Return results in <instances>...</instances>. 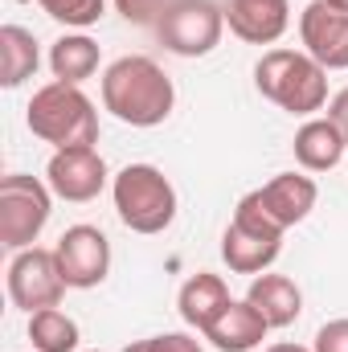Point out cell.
Returning <instances> with one entry per match:
<instances>
[{
    "label": "cell",
    "instance_id": "1",
    "mask_svg": "<svg viewBox=\"0 0 348 352\" xmlns=\"http://www.w3.org/2000/svg\"><path fill=\"white\" fill-rule=\"evenodd\" d=\"M176 87L173 78L144 54H127L102 74V107L131 127H160L173 115Z\"/></svg>",
    "mask_w": 348,
    "mask_h": 352
},
{
    "label": "cell",
    "instance_id": "2",
    "mask_svg": "<svg viewBox=\"0 0 348 352\" xmlns=\"http://www.w3.org/2000/svg\"><path fill=\"white\" fill-rule=\"evenodd\" d=\"M254 87L262 98L291 115H316L328 102V70L299 50H266L254 66Z\"/></svg>",
    "mask_w": 348,
    "mask_h": 352
},
{
    "label": "cell",
    "instance_id": "3",
    "mask_svg": "<svg viewBox=\"0 0 348 352\" xmlns=\"http://www.w3.org/2000/svg\"><path fill=\"white\" fill-rule=\"evenodd\" d=\"M25 123L37 140L54 144L58 152L62 148H94L98 144V111L90 102L83 87H70V82H50L29 98V111H25Z\"/></svg>",
    "mask_w": 348,
    "mask_h": 352
},
{
    "label": "cell",
    "instance_id": "4",
    "mask_svg": "<svg viewBox=\"0 0 348 352\" xmlns=\"http://www.w3.org/2000/svg\"><path fill=\"white\" fill-rule=\"evenodd\" d=\"M111 197L131 234H164L176 221V188L156 164H127L111 180Z\"/></svg>",
    "mask_w": 348,
    "mask_h": 352
},
{
    "label": "cell",
    "instance_id": "5",
    "mask_svg": "<svg viewBox=\"0 0 348 352\" xmlns=\"http://www.w3.org/2000/svg\"><path fill=\"white\" fill-rule=\"evenodd\" d=\"M54 213V188L37 176H0V242L8 250H29Z\"/></svg>",
    "mask_w": 348,
    "mask_h": 352
},
{
    "label": "cell",
    "instance_id": "6",
    "mask_svg": "<svg viewBox=\"0 0 348 352\" xmlns=\"http://www.w3.org/2000/svg\"><path fill=\"white\" fill-rule=\"evenodd\" d=\"M283 250V230L254 205V197L246 192L234 209L230 230L221 234V258L234 274H262L266 266L279 258Z\"/></svg>",
    "mask_w": 348,
    "mask_h": 352
},
{
    "label": "cell",
    "instance_id": "7",
    "mask_svg": "<svg viewBox=\"0 0 348 352\" xmlns=\"http://www.w3.org/2000/svg\"><path fill=\"white\" fill-rule=\"evenodd\" d=\"M226 29V12L213 0H173L160 21H156V37L160 45L176 58H205L217 50Z\"/></svg>",
    "mask_w": 348,
    "mask_h": 352
},
{
    "label": "cell",
    "instance_id": "8",
    "mask_svg": "<svg viewBox=\"0 0 348 352\" xmlns=\"http://www.w3.org/2000/svg\"><path fill=\"white\" fill-rule=\"evenodd\" d=\"M62 295H66V278L58 270L54 250L29 246V250L12 254V263H8V299H12V307L33 316V311L58 307Z\"/></svg>",
    "mask_w": 348,
    "mask_h": 352
},
{
    "label": "cell",
    "instance_id": "9",
    "mask_svg": "<svg viewBox=\"0 0 348 352\" xmlns=\"http://www.w3.org/2000/svg\"><path fill=\"white\" fill-rule=\"evenodd\" d=\"M54 258H58V270L66 278V287L74 291H90L107 278L111 270V242L98 226H70L58 246H54Z\"/></svg>",
    "mask_w": 348,
    "mask_h": 352
},
{
    "label": "cell",
    "instance_id": "10",
    "mask_svg": "<svg viewBox=\"0 0 348 352\" xmlns=\"http://www.w3.org/2000/svg\"><path fill=\"white\" fill-rule=\"evenodd\" d=\"M45 184L62 201H74V205L94 201L107 188V160L94 148H62L45 164Z\"/></svg>",
    "mask_w": 348,
    "mask_h": 352
},
{
    "label": "cell",
    "instance_id": "11",
    "mask_svg": "<svg viewBox=\"0 0 348 352\" xmlns=\"http://www.w3.org/2000/svg\"><path fill=\"white\" fill-rule=\"evenodd\" d=\"M299 37L303 54H312L324 70H348V12L312 0L299 12Z\"/></svg>",
    "mask_w": 348,
    "mask_h": 352
},
{
    "label": "cell",
    "instance_id": "12",
    "mask_svg": "<svg viewBox=\"0 0 348 352\" xmlns=\"http://www.w3.org/2000/svg\"><path fill=\"white\" fill-rule=\"evenodd\" d=\"M250 197H254V205H259L262 213L287 234L291 226H299V221L316 209L320 188H316L312 176H303V173H279L274 180H266L262 188H254Z\"/></svg>",
    "mask_w": 348,
    "mask_h": 352
},
{
    "label": "cell",
    "instance_id": "13",
    "mask_svg": "<svg viewBox=\"0 0 348 352\" xmlns=\"http://www.w3.org/2000/svg\"><path fill=\"white\" fill-rule=\"evenodd\" d=\"M226 25L246 45H274L291 25V0H226Z\"/></svg>",
    "mask_w": 348,
    "mask_h": 352
},
{
    "label": "cell",
    "instance_id": "14",
    "mask_svg": "<svg viewBox=\"0 0 348 352\" xmlns=\"http://www.w3.org/2000/svg\"><path fill=\"white\" fill-rule=\"evenodd\" d=\"M270 324L262 320V311L250 303V299H234L201 336L213 344L217 352H254L266 340Z\"/></svg>",
    "mask_w": 348,
    "mask_h": 352
},
{
    "label": "cell",
    "instance_id": "15",
    "mask_svg": "<svg viewBox=\"0 0 348 352\" xmlns=\"http://www.w3.org/2000/svg\"><path fill=\"white\" fill-rule=\"evenodd\" d=\"M295 160L307 168V173H332L340 160L348 156V135L332 123V119H307L299 131H295Z\"/></svg>",
    "mask_w": 348,
    "mask_h": 352
},
{
    "label": "cell",
    "instance_id": "16",
    "mask_svg": "<svg viewBox=\"0 0 348 352\" xmlns=\"http://www.w3.org/2000/svg\"><path fill=\"white\" fill-rule=\"evenodd\" d=\"M230 287L221 274H209V270H197L193 278H184L180 295H176V307H180V320L197 332H205L226 307H230Z\"/></svg>",
    "mask_w": 348,
    "mask_h": 352
},
{
    "label": "cell",
    "instance_id": "17",
    "mask_svg": "<svg viewBox=\"0 0 348 352\" xmlns=\"http://www.w3.org/2000/svg\"><path fill=\"white\" fill-rule=\"evenodd\" d=\"M246 299L262 311V320L270 328H291L303 311V291L295 287V278L287 274H254Z\"/></svg>",
    "mask_w": 348,
    "mask_h": 352
},
{
    "label": "cell",
    "instance_id": "18",
    "mask_svg": "<svg viewBox=\"0 0 348 352\" xmlns=\"http://www.w3.org/2000/svg\"><path fill=\"white\" fill-rule=\"evenodd\" d=\"M37 66H41L37 37L21 25H4L0 29V87L17 90L37 74Z\"/></svg>",
    "mask_w": 348,
    "mask_h": 352
},
{
    "label": "cell",
    "instance_id": "19",
    "mask_svg": "<svg viewBox=\"0 0 348 352\" xmlns=\"http://www.w3.org/2000/svg\"><path fill=\"white\" fill-rule=\"evenodd\" d=\"M98 41H90L87 33H66L50 45V70L58 82H70V87H83L87 78H94L98 70Z\"/></svg>",
    "mask_w": 348,
    "mask_h": 352
},
{
    "label": "cell",
    "instance_id": "20",
    "mask_svg": "<svg viewBox=\"0 0 348 352\" xmlns=\"http://www.w3.org/2000/svg\"><path fill=\"white\" fill-rule=\"evenodd\" d=\"M29 340H33V352H74L78 349V324L66 311L45 307V311L29 316Z\"/></svg>",
    "mask_w": 348,
    "mask_h": 352
},
{
    "label": "cell",
    "instance_id": "21",
    "mask_svg": "<svg viewBox=\"0 0 348 352\" xmlns=\"http://www.w3.org/2000/svg\"><path fill=\"white\" fill-rule=\"evenodd\" d=\"M54 21L70 25V29H87V25H98V16L107 12V0H37Z\"/></svg>",
    "mask_w": 348,
    "mask_h": 352
},
{
    "label": "cell",
    "instance_id": "22",
    "mask_svg": "<svg viewBox=\"0 0 348 352\" xmlns=\"http://www.w3.org/2000/svg\"><path fill=\"white\" fill-rule=\"evenodd\" d=\"M123 352H201V340H193L188 332H164V336H148V340H135Z\"/></svg>",
    "mask_w": 348,
    "mask_h": 352
},
{
    "label": "cell",
    "instance_id": "23",
    "mask_svg": "<svg viewBox=\"0 0 348 352\" xmlns=\"http://www.w3.org/2000/svg\"><path fill=\"white\" fill-rule=\"evenodd\" d=\"M168 4H173V0H115L119 16L131 21V25H156Z\"/></svg>",
    "mask_w": 348,
    "mask_h": 352
},
{
    "label": "cell",
    "instance_id": "24",
    "mask_svg": "<svg viewBox=\"0 0 348 352\" xmlns=\"http://www.w3.org/2000/svg\"><path fill=\"white\" fill-rule=\"evenodd\" d=\"M316 352H348V320H328L316 332Z\"/></svg>",
    "mask_w": 348,
    "mask_h": 352
},
{
    "label": "cell",
    "instance_id": "25",
    "mask_svg": "<svg viewBox=\"0 0 348 352\" xmlns=\"http://www.w3.org/2000/svg\"><path fill=\"white\" fill-rule=\"evenodd\" d=\"M328 119H332V123L348 135V87L332 94V102H328Z\"/></svg>",
    "mask_w": 348,
    "mask_h": 352
},
{
    "label": "cell",
    "instance_id": "26",
    "mask_svg": "<svg viewBox=\"0 0 348 352\" xmlns=\"http://www.w3.org/2000/svg\"><path fill=\"white\" fill-rule=\"evenodd\" d=\"M266 352H316V349H303V344H287V340H283V344H270Z\"/></svg>",
    "mask_w": 348,
    "mask_h": 352
},
{
    "label": "cell",
    "instance_id": "27",
    "mask_svg": "<svg viewBox=\"0 0 348 352\" xmlns=\"http://www.w3.org/2000/svg\"><path fill=\"white\" fill-rule=\"evenodd\" d=\"M324 4H332V8H340V12H348V0H324Z\"/></svg>",
    "mask_w": 348,
    "mask_h": 352
}]
</instances>
